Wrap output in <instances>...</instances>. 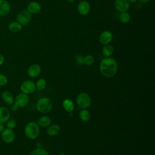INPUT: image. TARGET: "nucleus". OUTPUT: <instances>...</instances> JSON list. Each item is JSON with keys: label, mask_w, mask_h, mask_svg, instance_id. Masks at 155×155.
<instances>
[{"label": "nucleus", "mask_w": 155, "mask_h": 155, "mask_svg": "<svg viewBox=\"0 0 155 155\" xmlns=\"http://www.w3.org/2000/svg\"><path fill=\"white\" fill-rule=\"evenodd\" d=\"M118 69L117 61L111 57L104 58L99 64V71L105 78H112L116 75Z\"/></svg>", "instance_id": "nucleus-1"}, {"label": "nucleus", "mask_w": 155, "mask_h": 155, "mask_svg": "<svg viewBox=\"0 0 155 155\" xmlns=\"http://www.w3.org/2000/svg\"><path fill=\"white\" fill-rule=\"evenodd\" d=\"M15 104L19 108H23L27 105V104L29 102V97L28 94H26L25 93H21L18 94L15 100H14Z\"/></svg>", "instance_id": "nucleus-7"}, {"label": "nucleus", "mask_w": 155, "mask_h": 155, "mask_svg": "<svg viewBox=\"0 0 155 155\" xmlns=\"http://www.w3.org/2000/svg\"><path fill=\"white\" fill-rule=\"evenodd\" d=\"M4 56L0 53V65H2V64L4 63Z\"/></svg>", "instance_id": "nucleus-32"}, {"label": "nucleus", "mask_w": 155, "mask_h": 155, "mask_svg": "<svg viewBox=\"0 0 155 155\" xmlns=\"http://www.w3.org/2000/svg\"><path fill=\"white\" fill-rule=\"evenodd\" d=\"M24 133L30 139H35L39 134V127L37 122H30L27 123L24 128Z\"/></svg>", "instance_id": "nucleus-2"}, {"label": "nucleus", "mask_w": 155, "mask_h": 155, "mask_svg": "<svg viewBox=\"0 0 155 155\" xmlns=\"http://www.w3.org/2000/svg\"><path fill=\"white\" fill-rule=\"evenodd\" d=\"M79 115V118L81 119V120L84 121V122H87L91 118L90 113L89 112V111H88L86 109L82 110L80 111Z\"/></svg>", "instance_id": "nucleus-22"}, {"label": "nucleus", "mask_w": 155, "mask_h": 155, "mask_svg": "<svg viewBox=\"0 0 155 155\" xmlns=\"http://www.w3.org/2000/svg\"><path fill=\"white\" fill-rule=\"evenodd\" d=\"M7 82V78L4 74L0 73V87L5 85Z\"/></svg>", "instance_id": "nucleus-28"}, {"label": "nucleus", "mask_w": 155, "mask_h": 155, "mask_svg": "<svg viewBox=\"0 0 155 155\" xmlns=\"http://www.w3.org/2000/svg\"><path fill=\"white\" fill-rule=\"evenodd\" d=\"M18 107L15 104H12V106L11 107V110L13 111H16V110H18Z\"/></svg>", "instance_id": "nucleus-31"}, {"label": "nucleus", "mask_w": 155, "mask_h": 155, "mask_svg": "<svg viewBox=\"0 0 155 155\" xmlns=\"http://www.w3.org/2000/svg\"><path fill=\"white\" fill-rule=\"evenodd\" d=\"M130 3H134L136 2H137V0H127Z\"/></svg>", "instance_id": "nucleus-35"}, {"label": "nucleus", "mask_w": 155, "mask_h": 155, "mask_svg": "<svg viewBox=\"0 0 155 155\" xmlns=\"http://www.w3.org/2000/svg\"><path fill=\"white\" fill-rule=\"evenodd\" d=\"M113 34L108 30L103 31L99 36V42L101 45L109 44L113 40Z\"/></svg>", "instance_id": "nucleus-9"}, {"label": "nucleus", "mask_w": 155, "mask_h": 155, "mask_svg": "<svg viewBox=\"0 0 155 155\" xmlns=\"http://www.w3.org/2000/svg\"><path fill=\"white\" fill-rule=\"evenodd\" d=\"M1 97L2 101L7 105H11L14 103V97L13 94L8 91H4L1 94Z\"/></svg>", "instance_id": "nucleus-16"}, {"label": "nucleus", "mask_w": 155, "mask_h": 155, "mask_svg": "<svg viewBox=\"0 0 155 155\" xmlns=\"http://www.w3.org/2000/svg\"><path fill=\"white\" fill-rule=\"evenodd\" d=\"M58 155H67V154H64V153H59V154H58Z\"/></svg>", "instance_id": "nucleus-37"}, {"label": "nucleus", "mask_w": 155, "mask_h": 155, "mask_svg": "<svg viewBox=\"0 0 155 155\" xmlns=\"http://www.w3.org/2000/svg\"><path fill=\"white\" fill-rule=\"evenodd\" d=\"M29 155H49V154L45 150L41 148H38L31 151Z\"/></svg>", "instance_id": "nucleus-25"}, {"label": "nucleus", "mask_w": 155, "mask_h": 155, "mask_svg": "<svg viewBox=\"0 0 155 155\" xmlns=\"http://www.w3.org/2000/svg\"><path fill=\"white\" fill-rule=\"evenodd\" d=\"M63 108L68 113H71L74 108V105L72 101L69 99H65L62 102Z\"/></svg>", "instance_id": "nucleus-21"}, {"label": "nucleus", "mask_w": 155, "mask_h": 155, "mask_svg": "<svg viewBox=\"0 0 155 155\" xmlns=\"http://www.w3.org/2000/svg\"><path fill=\"white\" fill-rule=\"evenodd\" d=\"M78 13L82 16H86L89 14L91 10V5L90 3L85 0L80 1L77 6Z\"/></svg>", "instance_id": "nucleus-8"}, {"label": "nucleus", "mask_w": 155, "mask_h": 155, "mask_svg": "<svg viewBox=\"0 0 155 155\" xmlns=\"http://www.w3.org/2000/svg\"><path fill=\"white\" fill-rule=\"evenodd\" d=\"M51 122V120L50 118V117L47 116H42L41 117L39 118L38 120L37 124L39 126L42 127H47L50 125Z\"/></svg>", "instance_id": "nucleus-20"}, {"label": "nucleus", "mask_w": 155, "mask_h": 155, "mask_svg": "<svg viewBox=\"0 0 155 155\" xmlns=\"http://www.w3.org/2000/svg\"><path fill=\"white\" fill-rule=\"evenodd\" d=\"M114 52V47L111 44H107L103 46L102 48V54L105 58L110 57Z\"/></svg>", "instance_id": "nucleus-17"}, {"label": "nucleus", "mask_w": 155, "mask_h": 155, "mask_svg": "<svg viewBox=\"0 0 155 155\" xmlns=\"http://www.w3.org/2000/svg\"><path fill=\"white\" fill-rule=\"evenodd\" d=\"M137 1H139V2H140L142 3V4H144V3L148 2H150L151 0H137Z\"/></svg>", "instance_id": "nucleus-34"}, {"label": "nucleus", "mask_w": 155, "mask_h": 155, "mask_svg": "<svg viewBox=\"0 0 155 155\" xmlns=\"http://www.w3.org/2000/svg\"><path fill=\"white\" fill-rule=\"evenodd\" d=\"M10 117V110L5 107H0V122H6Z\"/></svg>", "instance_id": "nucleus-15"}, {"label": "nucleus", "mask_w": 155, "mask_h": 155, "mask_svg": "<svg viewBox=\"0 0 155 155\" xmlns=\"http://www.w3.org/2000/svg\"><path fill=\"white\" fill-rule=\"evenodd\" d=\"M94 62V57L91 54H88L85 56H84V64L86 65H92Z\"/></svg>", "instance_id": "nucleus-26"}, {"label": "nucleus", "mask_w": 155, "mask_h": 155, "mask_svg": "<svg viewBox=\"0 0 155 155\" xmlns=\"http://www.w3.org/2000/svg\"><path fill=\"white\" fill-rule=\"evenodd\" d=\"M22 26L17 21H12L8 25V30L12 33H17L21 30Z\"/></svg>", "instance_id": "nucleus-19"}, {"label": "nucleus", "mask_w": 155, "mask_h": 155, "mask_svg": "<svg viewBox=\"0 0 155 155\" xmlns=\"http://www.w3.org/2000/svg\"><path fill=\"white\" fill-rule=\"evenodd\" d=\"M76 102L79 108L82 109H86L91 105V99L88 93L82 92L78 95Z\"/></svg>", "instance_id": "nucleus-4"}, {"label": "nucleus", "mask_w": 155, "mask_h": 155, "mask_svg": "<svg viewBox=\"0 0 155 155\" xmlns=\"http://www.w3.org/2000/svg\"><path fill=\"white\" fill-rule=\"evenodd\" d=\"M20 89L23 93L29 94L33 93L36 88L35 84L33 81L30 80H26L21 84L20 86Z\"/></svg>", "instance_id": "nucleus-6"}, {"label": "nucleus", "mask_w": 155, "mask_h": 155, "mask_svg": "<svg viewBox=\"0 0 155 155\" xmlns=\"http://www.w3.org/2000/svg\"><path fill=\"white\" fill-rule=\"evenodd\" d=\"M10 5L6 0H0V16H5L10 12Z\"/></svg>", "instance_id": "nucleus-14"}, {"label": "nucleus", "mask_w": 155, "mask_h": 155, "mask_svg": "<svg viewBox=\"0 0 155 155\" xmlns=\"http://www.w3.org/2000/svg\"><path fill=\"white\" fill-rule=\"evenodd\" d=\"M42 6L41 4L37 1H31L27 6V10L31 14H38L41 12Z\"/></svg>", "instance_id": "nucleus-12"}, {"label": "nucleus", "mask_w": 155, "mask_h": 155, "mask_svg": "<svg viewBox=\"0 0 155 155\" xmlns=\"http://www.w3.org/2000/svg\"><path fill=\"white\" fill-rule=\"evenodd\" d=\"M74 1H75V0H66V1H67V2H70V3H72V2H74Z\"/></svg>", "instance_id": "nucleus-36"}, {"label": "nucleus", "mask_w": 155, "mask_h": 155, "mask_svg": "<svg viewBox=\"0 0 155 155\" xmlns=\"http://www.w3.org/2000/svg\"><path fill=\"white\" fill-rule=\"evenodd\" d=\"M61 127L59 125L57 124H53L51 125H49L48 128L47 130V133L48 135L50 136H54L58 134L60 132Z\"/></svg>", "instance_id": "nucleus-18"}, {"label": "nucleus", "mask_w": 155, "mask_h": 155, "mask_svg": "<svg viewBox=\"0 0 155 155\" xmlns=\"http://www.w3.org/2000/svg\"><path fill=\"white\" fill-rule=\"evenodd\" d=\"M52 107V101L50 99L47 97H44L39 99L36 103V109L41 113H48L51 110Z\"/></svg>", "instance_id": "nucleus-3"}, {"label": "nucleus", "mask_w": 155, "mask_h": 155, "mask_svg": "<svg viewBox=\"0 0 155 155\" xmlns=\"http://www.w3.org/2000/svg\"><path fill=\"white\" fill-rule=\"evenodd\" d=\"M142 7H143V4L141 3V2H137V3L136 4V8L137 10H140V9L142 8Z\"/></svg>", "instance_id": "nucleus-30"}, {"label": "nucleus", "mask_w": 155, "mask_h": 155, "mask_svg": "<svg viewBox=\"0 0 155 155\" xmlns=\"http://www.w3.org/2000/svg\"><path fill=\"white\" fill-rule=\"evenodd\" d=\"M84 56L82 55H80V54L77 55L75 58V61H76V64L79 65H83L84 64Z\"/></svg>", "instance_id": "nucleus-29"}, {"label": "nucleus", "mask_w": 155, "mask_h": 155, "mask_svg": "<svg viewBox=\"0 0 155 155\" xmlns=\"http://www.w3.org/2000/svg\"><path fill=\"white\" fill-rule=\"evenodd\" d=\"M6 122H7V126L8 128H10V129L14 128L16 125V122L15 120L13 119H9Z\"/></svg>", "instance_id": "nucleus-27"}, {"label": "nucleus", "mask_w": 155, "mask_h": 155, "mask_svg": "<svg viewBox=\"0 0 155 155\" xmlns=\"http://www.w3.org/2000/svg\"><path fill=\"white\" fill-rule=\"evenodd\" d=\"M35 85L36 88H37L38 90H42L46 87L47 82L44 79L41 78L37 81Z\"/></svg>", "instance_id": "nucleus-24"}, {"label": "nucleus", "mask_w": 155, "mask_h": 155, "mask_svg": "<svg viewBox=\"0 0 155 155\" xmlns=\"http://www.w3.org/2000/svg\"><path fill=\"white\" fill-rule=\"evenodd\" d=\"M16 21L18 22L22 27L27 26L29 24L31 19V14L27 10H22L16 15Z\"/></svg>", "instance_id": "nucleus-5"}, {"label": "nucleus", "mask_w": 155, "mask_h": 155, "mask_svg": "<svg viewBox=\"0 0 155 155\" xmlns=\"http://www.w3.org/2000/svg\"><path fill=\"white\" fill-rule=\"evenodd\" d=\"M130 2L127 0H115L114 2V8L119 13L127 12L130 8Z\"/></svg>", "instance_id": "nucleus-11"}, {"label": "nucleus", "mask_w": 155, "mask_h": 155, "mask_svg": "<svg viewBox=\"0 0 155 155\" xmlns=\"http://www.w3.org/2000/svg\"><path fill=\"white\" fill-rule=\"evenodd\" d=\"M4 130V126L3 125V123L0 122V133H1Z\"/></svg>", "instance_id": "nucleus-33"}, {"label": "nucleus", "mask_w": 155, "mask_h": 155, "mask_svg": "<svg viewBox=\"0 0 155 155\" xmlns=\"http://www.w3.org/2000/svg\"><path fill=\"white\" fill-rule=\"evenodd\" d=\"M1 138L5 143H10L15 140V134L12 129L6 128L1 132Z\"/></svg>", "instance_id": "nucleus-10"}, {"label": "nucleus", "mask_w": 155, "mask_h": 155, "mask_svg": "<svg viewBox=\"0 0 155 155\" xmlns=\"http://www.w3.org/2000/svg\"><path fill=\"white\" fill-rule=\"evenodd\" d=\"M41 71V67L37 64L31 65L27 69V74L30 78H36L39 75Z\"/></svg>", "instance_id": "nucleus-13"}, {"label": "nucleus", "mask_w": 155, "mask_h": 155, "mask_svg": "<svg viewBox=\"0 0 155 155\" xmlns=\"http://www.w3.org/2000/svg\"><path fill=\"white\" fill-rule=\"evenodd\" d=\"M119 19L122 24H127L130 21V15L127 12H121L119 14Z\"/></svg>", "instance_id": "nucleus-23"}]
</instances>
